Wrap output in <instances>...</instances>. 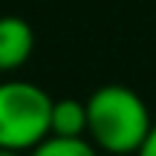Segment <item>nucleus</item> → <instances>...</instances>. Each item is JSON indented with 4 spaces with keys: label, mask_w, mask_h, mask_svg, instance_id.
<instances>
[{
    "label": "nucleus",
    "mask_w": 156,
    "mask_h": 156,
    "mask_svg": "<svg viewBox=\"0 0 156 156\" xmlns=\"http://www.w3.org/2000/svg\"><path fill=\"white\" fill-rule=\"evenodd\" d=\"M87 136L107 153H136L153 127L147 104L124 84H104L87 101Z\"/></svg>",
    "instance_id": "obj_1"
},
{
    "label": "nucleus",
    "mask_w": 156,
    "mask_h": 156,
    "mask_svg": "<svg viewBox=\"0 0 156 156\" xmlns=\"http://www.w3.org/2000/svg\"><path fill=\"white\" fill-rule=\"evenodd\" d=\"M52 98L46 90L29 81L0 84V147L32 151L49 136Z\"/></svg>",
    "instance_id": "obj_2"
},
{
    "label": "nucleus",
    "mask_w": 156,
    "mask_h": 156,
    "mask_svg": "<svg viewBox=\"0 0 156 156\" xmlns=\"http://www.w3.org/2000/svg\"><path fill=\"white\" fill-rule=\"evenodd\" d=\"M35 49V32L23 17H0V73L17 69L29 61Z\"/></svg>",
    "instance_id": "obj_3"
},
{
    "label": "nucleus",
    "mask_w": 156,
    "mask_h": 156,
    "mask_svg": "<svg viewBox=\"0 0 156 156\" xmlns=\"http://www.w3.org/2000/svg\"><path fill=\"white\" fill-rule=\"evenodd\" d=\"M52 136H84L87 133V104L78 98H52L49 110Z\"/></svg>",
    "instance_id": "obj_4"
},
{
    "label": "nucleus",
    "mask_w": 156,
    "mask_h": 156,
    "mask_svg": "<svg viewBox=\"0 0 156 156\" xmlns=\"http://www.w3.org/2000/svg\"><path fill=\"white\" fill-rule=\"evenodd\" d=\"M29 156H98L93 147V142H87L84 136H46L32 147Z\"/></svg>",
    "instance_id": "obj_5"
},
{
    "label": "nucleus",
    "mask_w": 156,
    "mask_h": 156,
    "mask_svg": "<svg viewBox=\"0 0 156 156\" xmlns=\"http://www.w3.org/2000/svg\"><path fill=\"white\" fill-rule=\"evenodd\" d=\"M136 156H156V122H153L151 133H147V139L142 142V147L136 151Z\"/></svg>",
    "instance_id": "obj_6"
},
{
    "label": "nucleus",
    "mask_w": 156,
    "mask_h": 156,
    "mask_svg": "<svg viewBox=\"0 0 156 156\" xmlns=\"http://www.w3.org/2000/svg\"><path fill=\"white\" fill-rule=\"evenodd\" d=\"M0 156H20V151H9V147H0Z\"/></svg>",
    "instance_id": "obj_7"
}]
</instances>
